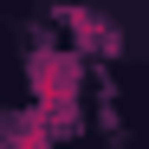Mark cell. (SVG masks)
I'll return each instance as SVG.
<instances>
[{"mask_svg": "<svg viewBox=\"0 0 149 149\" xmlns=\"http://www.w3.org/2000/svg\"><path fill=\"white\" fill-rule=\"evenodd\" d=\"M26 78H33L39 110L52 117V130H71V117H78V58L71 52H33Z\"/></svg>", "mask_w": 149, "mask_h": 149, "instance_id": "6da1fadb", "label": "cell"}]
</instances>
